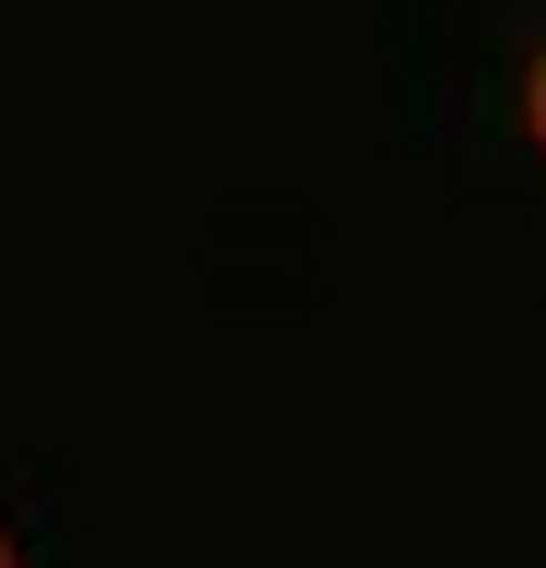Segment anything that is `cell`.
Listing matches in <instances>:
<instances>
[{
	"mask_svg": "<svg viewBox=\"0 0 546 568\" xmlns=\"http://www.w3.org/2000/svg\"><path fill=\"white\" fill-rule=\"evenodd\" d=\"M524 125H535V149H546V58H535V80H524Z\"/></svg>",
	"mask_w": 546,
	"mask_h": 568,
	"instance_id": "obj_1",
	"label": "cell"
},
{
	"mask_svg": "<svg viewBox=\"0 0 546 568\" xmlns=\"http://www.w3.org/2000/svg\"><path fill=\"white\" fill-rule=\"evenodd\" d=\"M0 568H23V546H12V524H0Z\"/></svg>",
	"mask_w": 546,
	"mask_h": 568,
	"instance_id": "obj_2",
	"label": "cell"
}]
</instances>
